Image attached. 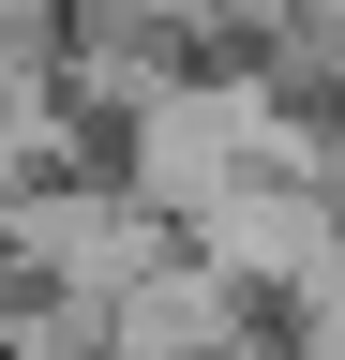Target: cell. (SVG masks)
I'll return each instance as SVG.
<instances>
[{"label":"cell","instance_id":"cell-3","mask_svg":"<svg viewBox=\"0 0 345 360\" xmlns=\"http://www.w3.org/2000/svg\"><path fill=\"white\" fill-rule=\"evenodd\" d=\"M105 360H271V345H255V285L226 255H195V270L165 255L150 285L105 300Z\"/></svg>","mask_w":345,"mask_h":360},{"label":"cell","instance_id":"cell-1","mask_svg":"<svg viewBox=\"0 0 345 360\" xmlns=\"http://www.w3.org/2000/svg\"><path fill=\"white\" fill-rule=\"evenodd\" d=\"M165 225L181 210H150L136 180H46V195H0V255L30 270V285H75V300H120V285H150L165 270Z\"/></svg>","mask_w":345,"mask_h":360},{"label":"cell","instance_id":"cell-2","mask_svg":"<svg viewBox=\"0 0 345 360\" xmlns=\"http://www.w3.org/2000/svg\"><path fill=\"white\" fill-rule=\"evenodd\" d=\"M195 255H226L255 300H345V210L315 195V165H255V180H226V195L195 210Z\"/></svg>","mask_w":345,"mask_h":360}]
</instances>
